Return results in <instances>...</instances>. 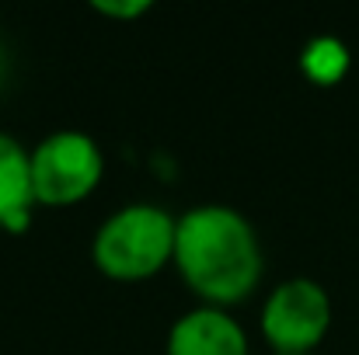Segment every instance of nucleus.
<instances>
[{
	"label": "nucleus",
	"mask_w": 359,
	"mask_h": 355,
	"mask_svg": "<svg viewBox=\"0 0 359 355\" xmlns=\"http://www.w3.org/2000/svg\"><path fill=\"white\" fill-rule=\"evenodd\" d=\"M349 67V53L335 39H314L304 49V74L318 84H335Z\"/></svg>",
	"instance_id": "7"
},
{
	"label": "nucleus",
	"mask_w": 359,
	"mask_h": 355,
	"mask_svg": "<svg viewBox=\"0 0 359 355\" xmlns=\"http://www.w3.org/2000/svg\"><path fill=\"white\" fill-rule=\"evenodd\" d=\"M95 11L105 18H140L150 11V0H95Z\"/></svg>",
	"instance_id": "8"
},
{
	"label": "nucleus",
	"mask_w": 359,
	"mask_h": 355,
	"mask_svg": "<svg viewBox=\"0 0 359 355\" xmlns=\"http://www.w3.org/2000/svg\"><path fill=\"white\" fill-rule=\"evenodd\" d=\"M178 220L150 202L116 209L95 234V265L116 282H143L175 258Z\"/></svg>",
	"instance_id": "2"
},
{
	"label": "nucleus",
	"mask_w": 359,
	"mask_h": 355,
	"mask_svg": "<svg viewBox=\"0 0 359 355\" xmlns=\"http://www.w3.org/2000/svg\"><path fill=\"white\" fill-rule=\"evenodd\" d=\"M171 261L185 286L213 307L241 303L262 279V244L255 227L238 209L217 202L178 216Z\"/></svg>",
	"instance_id": "1"
},
{
	"label": "nucleus",
	"mask_w": 359,
	"mask_h": 355,
	"mask_svg": "<svg viewBox=\"0 0 359 355\" xmlns=\"http://www.w3.org/2000/svg\"><path fill=\"white\" fill-rule=\"evenodd\" d=\"M332 328V296L314 279L279 282L262 307V335L276 355H314Z\"/></svg>",
	"instance_id": "4"
},
{
	"label": "nucleus",
	"mask_w": 359,
	"mask_h": 355,
	"mask_svg": "<svg viewBox=\"0 0 359 355\" xmlns=\"http://www.w3.org/2000/svg\"><path fill=\"white\" fill-rule=\"evenodd\" d=\"M32 206V153L14 136L0 132V227L11 234L28 230Z\"/></svg>",
	"instance_id": "6"
},
{
	"label": "nucleus",
	"mask_w": 359,
	"mask_h": 355,
	"mask_svg": "<svg viewBox=\"0 0 359 355\" xmlns=\"http://www.w3.org/2000/svg\"><path fill=\"white\" fill-rule=\"evenodd\" d=\"M105 174L98 143L81 129H60L32 150V192L39 206H77Z\"/></svg>",
	"instance_id": "3"
},
{
	"label": "nucleus",
	"mask_w": 359,
	"mask_h": 355,
	"mask_svg": "<svg viewBox=\"0 0 359 355\" xmlns=\"http://www.w3.org/2000/svg\"><path fill=\"white\" fill-rule=\"evenodd\" d=\"M168 355H248V335L224 307H196L171 324Z\"/></svg>",
	"instance_id": "5"
}]
</instances>
